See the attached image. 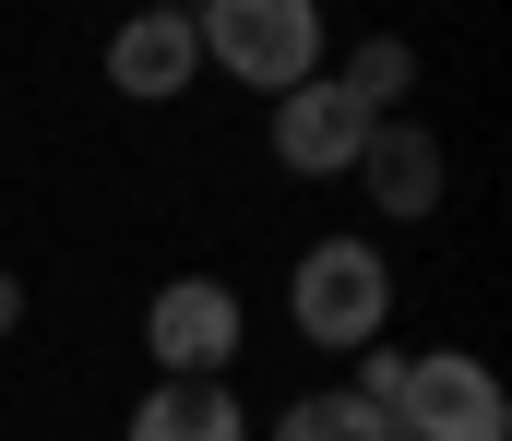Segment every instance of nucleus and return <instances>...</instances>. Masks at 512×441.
<instances>
[{
	"label": "nucleus",
	"instance_id": "nucleus-1",
	"mask_svg": "<svg viewBox=\"0 0 512 441\" xmlns=\"http://www.w3.org/2000/svg\"><path fill=\"white\" fill-rule=\"evenodd\" d=\"M393 251L382 239H310L298 251V275H286V322L322 346V358H358V346H382V322H393Z\"/></svg>",
	"mask_w": 512,
	"mask_h": 441
},
{
	"label": "nucleus",
	"instance_id": "nucleus-2",
	"mask_svg": "<svg viewBox=\"0 0 512 441\" xmlns=\"http://www.w3.org/2000/svg\"><path fill=\"white\" fill-rule=\"evenodd\" d=\"M191 36H203V60L215 72H239L251 96H298L310 72H322V0H215V12H191Z\"/></svg>",
	"mask_w": 512,
	"mask_h": 441
},
{
	"label": "nucleus",
	"instance_id": "nucleus-3",
	"mask_svg": "<svg viewBox=\"0 0 512 441\" xmlns=\"http://www.w3.org/2000/svg\"><path fill=\"white\" fill-rule=\"evenodd\" d=\"M239 346H251V310H239L227 275H167V287L143 298V358L167 382H227Z\"/></svg>",
	"mask_w": 512,
	"mask_h": 441
},
{
	"label": "nucleus",
	"instance_id": "nucleus-4",
	"mask_svg": "<svg viewBox=\"0 0 512 441\" xmlns=\"http://www.w3.org/2000/svg\"><path fill=\"white\" fill-rule=\"evenodd\" d=\"M393 430L405 441H512V394L477 346H429L393 382Z\"/></svg>",
	"mask_w": 512,
	"mask_h": 441
},
{
	"label": "nucleus",
	"instance_id": "nucleus-5",
	"mask_svg": "<svg viewBox=\"0 0 512 441\" xmlns=\"http://www.w3.org/2000/svg\"><path fill=\"white\" fill-rule=\"evenodd\" d=\"M358 155H370V108H346L334 72H310L298 96H274V167H298V179H358Z\"/></svg>",
	"mask_w": 512,
	"mask_h": 441
},
{
	"label": "nucleus",
	"instance_id": "nucleus-6",
	"mask_svg": "<svg viewBox=\"0 0 512 441\" xmlns=\"http://www.w3.org/2000/svg\"><path fill=\"white\" fill-rule=\"evenodd\" d=\"M358 191L382 203L393 227L441 215V191H453V167H441V132H417V120H370V155H358Z\"/></svg>",
	"mask_w": 512,
	"mask_h": 441
},
{
	"label": "nucleus",
	"instance_id": "nucleus-7",
	"mask_svg": "<svg viewBox=\"0 0 512 441\" xmlns=\"http://www.w3.org/2000/svg\"><path fill=\"white\" fill-rule=\"evenodd\" d=\"M191 72H203V36H191V12H131L120 36H108V96H131V108H167Z\"/></svg>",
	"mask_w": 512,
	"mask_h": 441
},
{
	"label": "nucleus",
	"instance_id": "nucleus-8",
	"mask_svg": "<svg viewBox=\"0 0 512 441\" xmlns=\"http://www.w3.org/2000/svg\"><path fill=\"white\" fill-rule=\"evenodd\" d=\"M120 441H251V406H239L227 382H155V394L131 406Z\"/></svg>",
	"mask_w": 512,
	"mask_h": 441
},
{
	"label": "nucleus",
	"instance_id": "nucleus-9",
	"mask_svg": "<svg viewBox=\"0 0 512 441\" xmlns=\"http://www.w3.org/2000/svg\"><path fill=\"white\" fill-rule=\"evenodd\" d=\"M322 72H334V96L370 108V120H405V96H417V48H405V36H358V48L322 60Z\"/></svg>",
	"mask_w": 512,
	"mask_h": 441
},
{
	"label": "nucleus",
	"instance_id": "nucleus-10",
	"mask_svg": "<svg viewBox=\"0 0 512 441\" xmlns=\"http://www.w3.org/2000/svg\"><path fill=\"white\" fill-rule=\"evenodd\" d=\"M393 418L370 394H346V382H322V394H298V406H274V430L262 441H382Z\"/></svg>",
	"mask_w": 512,
	"mask_h": 441
},
{
	"label": "nucleus",
	"instance_id": "nucleus-11",
	"mask_svg": "<svg viewBox=\"0 0 512 441\" xmlns=\"http://www.w3.org/2000/svg\"><path fill=\"white\" fill-rule=\"evenodd\" d=\"M12 334H24V275L0 263V346H12Z\"/></svg>",
	"mask_w": 512,
	"mask_h": 441
},
{
	"label": "nucleus",
	"instance_id": "nucleus-12",
	"mask_svg": "<svg viewBox=\"0 0 512 441\" xmlns=\"http://www.w3.org/2000/svg\"><path fill=\"white\" fill-rule=\"evenodd\" d=\"M382 441H405V430H382Z\"/></svg>",
	"mask_w": 512,
	"mask_h": 441
}]
</instances>
